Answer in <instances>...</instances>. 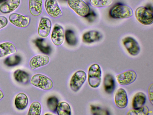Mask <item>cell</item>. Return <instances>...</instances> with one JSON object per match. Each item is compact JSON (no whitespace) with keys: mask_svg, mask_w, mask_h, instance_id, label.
I'll return each mask as SVG.
<instances>
[{"mask_svg":"<svg viewBox=\"0 0 153 115\" xmlns=\"http://www.w3.org/2000/svg\"><path fill=\"white\" fill-rule=\"evenodd\" d=\"M133 14V10L130 7L122 4L114 6L109 12L110 16L115 19L128 18L131 17Z\"/></svg>","mask_w":153,"mask_h":115,"instance_id":"cell-1","label":"cell"},{"mask_svg":"<svg viewBox=\"0 0 153 115\" xmlns=\"http://www.w3.org/2000/svg\"><path fill=\"white\" fill-rule=\"evenodd\" d=\"M135 16L138 21L143 25H148L153 23L152 10L149 7H138L135 10Z\"/></svg>","mask_w":153,"mask_h":115,"instance_id":"cell-2","label":"cell"},{"mask_svg":"<svg viewBox=\"0 0 153 115\" xmlns=\"http://www.w3.org/2000/svg\"><path fill=\"white\" fill-rule=\"evenodd\" d=\"M102 72L98 64H94L89 67L88 71V81L91 87L96 88L100 85L101 80Z\"/></svg>","mask_w":153,"mask_h":115,"instance_id":"cell-3","label":"cell"},{"mask_svg":"<svg viewBox=\"0 0 153 115\" xmlns=\"http://www.w3.org/2000/svg\"><path fill=\"white\" fill-rule=\"evenodd\" d=\"M30 83L36 87L46 90H51L53 86V82L51 79L41 74L33 75L31 79Z\"/></svg>","mask_w":153,"mask_h":115,"instance_id":"cell-4","label":"cell"},{"mask_svg":"<svg viewBox=\"0 0 153 115\" xmlns=\"http://www.w3.org/2000/svg\"><path fill=\"white\" fill-rule=\"evenodd\" d=\"M69 7L79 16L86 17L90 13L89 6L82 0H68Z\"/></svg>","mask_w":153,"mask_h":115,"instance_id":"cell-5","label":"cell"},{"mask_svg":"<svg viewBox=\"0 0 153 115\" xmlns=\"http://www.w3.org/2000/svg\"><path fill=\"white\" fill-rule=\"evenodd\" d=\"M87 78L86 73L82 70H79L72 76L70 84L71 89L74 92L78 91L85 81Z\"/></svg>","mask_w":153,"mask_h":115,"instance_id":"cell-6","label":"cell"},{"mask_svg":"<svg viewBox=\"0 0 153 115\" xmlns=\"http://www.w3.org/2000/svg\"><path fill=\"white\" fill-rule=\"evenodd\" d=\"M123 43L128 52L131 55H138L140 51V47L137 42L133 38L127 37L122 40Z\"/></svg>","mask_w":153,"mask_h":115,"instance_id":"cell-7","label":"cell"},{"mask_svg":"<svg viewBox=\"0 0 153 115\" xmlns=\"http://www.w3.org/2000/svg\"><path fill=\"white\" fill-rule=\"evenodd\" d=\"M45 6L48 14L53 18H57L62 15V12L56 0H46Z\"/></svg>","mask_w":153,"mask_h":115,"instance_id":"cell-8","label":"cell"},{"mask_svg":"<svg viewBox=\"0 0 153 115\" xmlns=\"http://www.w3.org/2000/svg\"><path fill=\"white\" fill-rule=\"evenodd\" d=\"M10 22L15 26L20 28L27 27L29 24L30 18L16 13L10 14L9 17Z\"/></svg>","mask_w":153,"mask_h":115,"instance_id":"cell-9","label":"cell"},{"mask_svg":"<svg viewBox=\"0 0 153 115\" xmlns=\"http://www.w3.org/2000/svg\"><path fill=\"white\" fill-rule=\"evenodd\" d=\"M137 77L136 72L134 71L128 70L116 76L118 83L122 85H126L134 82Z\"/></svg>","mask_w":153,"mask_h":115,"instance_id":"cell-10","label":"cell"},{"mask_svg":"<svg viewBox=\"0 0 153 115\" xmlns=\"http://www.w3.org/2000/svg\"><path fill=\"white\" fill-rule=\"evenodd\" d=\"M64 38V30L60 25L56 24L52 31L51 38L52 43L56 46L61 45Z\"/></svg>","mask_w":153,"mask_h":115,"instance_id":"cell-11","label":"cell"},{"mask_svg":"<svg viewBox=\"0 0 153 115\" xmlns=\"http://www.w3.org/2000/svg\"><path fill=\"white\" fill-rule=\"evenodd\" d=\"M51 26V22L49 19L46 17L42 18L38 29L39 35L42 37H47L50 33Z\"/></svg>","mask_w":153,"mask_h":115,"instance_id":"cell-12","label":"cell"},{"mask_svg":"<svg viewBox=\"0 0 153 115\" xmlns=\"http://www.w3.org/2000/svg\"><path fill=\"white\" fill-rule=\"evenodd\" d=\"M49 61L50 58L48 55H38L31 59L30 61L29 65L31 69L33 70L47 65Z\"/></svg>","mask_w":153,"mask_h":115,"instance_id":"cell-13","label":"cell"},{"mask_svg":"<svg viewBox=\"0 0 153 115\" xmlns=\"http://www.w3.org/2000/svg\"><path fill=\"white\" fill-rule=\"evenodd\" d=\"M114 102L116 105L121 108H125L127 105L128 99L125 90L123 88L119 89L115 96Z\"/></svg>","mask_w":153,"mask_h":115,"instance_id":"cell-14","label":"cell"},{"mask_svg":"<svg viewBox=\"0 0 153 115\" xmlns=\"http://www.w3.org/2000/svg\"><path fill=\"white\" fill-rule=\"evenodd\" d=\"M20 2V0H6L0 5V11L3 13H10L18 8Z\"/></svg>","mask_w":153,"mask_h":115,"instance_id":"cell-15","label":"cell"},{"mask_svg":"<svg viewBox=\"0 0 153 115\" xmlns=\"http://www.w3.org/2000/svg\"><path fill=\"white\" fill-rule=\"evenodd\" d=\"M29 6L30 12L32 15L39 16L42 11V0H29Z\"/></svg>","mask_w":153,"mask_h":115,"instance_id":"cell-16","label":"cell"},{"mask_svg":"<svg viewBox=\"0 0 153 115\" xmlns=\"http://www.w3.org/2000/svg\"><path fill=\"white\" fill-rule=\"evenodd\" d=\"M102 35L98 31L92 30L87 31L82 36L83 41L87 43H91L100 40Z\"/></svg>","mask_w":153,"mask_h":115,"instance_id":"cell-17","label":"cell"},{"mask_svg":"<svg viewBox=\"0 0 153 115\" xmlns=\"http://www.w3.org/2000/svg\"><path fill=\"white\" fill-rule=\"evenodd\" d=\"M103 86L105 91L110 94L114 91L115 88V80L111 74H107L105 76L103 80Z\"/></svg>","mask_w":153,"mask_h":115,"instance_id":"cell-18","label":"cell"},{"mask_svg":"<svg viewBox=\"0 0 153 115\" xmlns=\"http://www.w3.org/2000/svg\"><path fill=\"white\" fill-rule=\"evenodd\" d=\"M16 52V48L11 43L6 42L0 44V58Z\"/></svg>","mask_w":153,"mask_h":115,"instance_id":"cell-19","label":"cell"},{"mask_svg":"<svg viewBox=\"0 0 153 115\" xmlns=\"http://www.w3.org/2000/svg\"><path fill=\"white\" fill-rule=\"evenodd\" d=\"M14 103L16 108L18 109L22 110L25 109L28 104V99L27 96L23 93H18L15 97Z\"/></svg>","mask_w":153,"mask_h":115,"instance_id":"cell-20","label":"cell"},{"mask_svg":"<svg viewBox=\"0 0 153 115\" xmlns=\"http://www.w3.org/2000/svg\"><path fill=\"white\" fill-rule=\"evenodd\" d=\"M146 101V96L144 93L139 92L136 93L132 99V105L133 108L136 109L144 105Z\"/></svg>","mask_w":153,"mask_h":115,"instance_id":"cell-21","label":"cell"},{"mask_svg":"<svg viewBox=\"0 0 153 115\" xmlns=\"http://www.w3.org/2000/svg\"><path fill=\"white\" fill-rule=\"evenodd\" d=\"M56 111L59 115H70L71 114L70 105L67 102H64L58 104Z\"/></svg>","mask_w":153,"mask_h":115,"instance_id":"cell-22","label":"cell"},{"mask_svg":"<svg viewBox=\"0 0 153 115\" xmlns=\"http://www.w3.org/2000/svg\"><path fill=\"white\" fill-rule=\"evenodd\" d=\"M14 76L15 79L17 82L21 83H26L28 81L29 76L26 72L17 69L14 73Z\"/></svg>","mask_w":153,"mask_h":115,"instance_id":"cell-23","label":"cell"},{"mask_svg":"<svg viewBox=\"0 0 153 115\" xmlns=\"http://www.w3.org/2000/svg\"><path fill=\"white\" fill-rule=\"evenodd\" d=\"M149 111L148 107L143 106L136 109H132L129 110L127 112V115H147L149 114Z\"/></svg>","mask_w":153,"mask_h":115,"instance_id":"cell-24","label":"cell"},{"mask_svg":"<svg viewBox=\"0 0 153 115\" xmlns=\"http://www.w3.org/2000/svg\"><path fill=\"white\" fill-rule=\"evenodd\" d=\"M113 0H90V3L93 6L97 8L105 7L111 5Z\"/></svg>","mask_w":153,"mask_h":115,"instance_id":"cell-25","label":"cell"},{"mask_svg":"<svg viewBox=\"0 0 153 115\" xmlns=\"http://www.w3.org/2000/svg\"><path fill=\"white\" fill-rule=\"evenodd\" d=\"M41 111V106L38 102H35L31 104L29 110L28 115H39Z\"/></svg>","mask_w":153,"mask_h":115,"instance_id":"cell-26","label":"cell"},{"mask_svg":"<svg viewBox=\"0 0 153 115\" xmlns=\"http://www.w3.org/2000/svg\"><path fill=\"white\" fill-rule=\"evenodd\" d=\"M65 40L70 45L73 46L76 44V39L74 32L70 30L66 31L65 34Z\"/></svg>","mask_w":153,"mask_h":115,"instance_id":"cell-27","label":"cell"},{"mask_svg":"<svg viewBox=\"0 0 153 115\" xmlns=\"http://www.w3.org/2000/svg\"><path fill=\"white\" fill-rule=\"evenodd\" d=\"M20 61V58L19 56L15 55L7 57L5 60L4 63L7 66H12L17 65Z\"/></svg>","mask_w":153,"mask_h":115,"instance_id":"cell-28","label":"cell"},{"mask_svg":"<svg viewBox=\"0 0 153 115\" xmlns=\"http://www.w3.org/2000/svg\"><path fill=\"white\" fill-rule=\"evenodd\" d=\"M58 102L57 99L55 97H51L48 98L47 104L49 109L53 112L56 111Z\"/></svg>","mask_w":153,"mask_h":115,"instance_id":"cell-29","label":"cell"},{"mask_svg":"<svg viewBox=\"0 0 153 115\" xmlns=\"http://www.w3.org/2000/svg\"><path fill=\"white\" fill-rule=\"evenodd\" d=\"M36 43L40 50L43 53L48 54L51 51V49L48 46L42 45V39H38L36 41Z\"/></svg>","mask_w":153,"mask_h":115,"instance_id":"cell-30","label":"cell"},{"mask_svg":"<svg viewBox=\"0 0 153 115\" xmlns=\"http://www.w3.org/2000/svg\"><path fill=\"white\" fill-rule=\"evenodd\" d=\"M153 83H152L149 87L148 93L149 100L152 105H153Z\"/></svg>","mask_w":153,"mask_h":115,"instance_id":"cell-31","label":"cell"},{"mask_svg":"<svg viewBox=\"0 0 153 115\" xmlns=\"http://www.w3.org/2000/svg\"><path fill=\"white\" fill-rule=\"evenodd\" d=\"M7 23V19L4 16H0V29L6 26Z\"/></svg>","mask_w":153,"mask_h":115,"instance_id":"cell-32","label":"cell"},{"mask_svg":"<svg viewBox=\"0 0 153 115\" xmlns=\"http://www.w3.org/2000/svg\"><path fill=\"white\" fill-rule=\"evenodd\" d=\"M4 95L2 91L0 90V100L1 99L4 97Z\"/></svg>","mask_w":153,"mask_h":115,"instance_id":"cell-33","label":"cell"}]
</instances>
